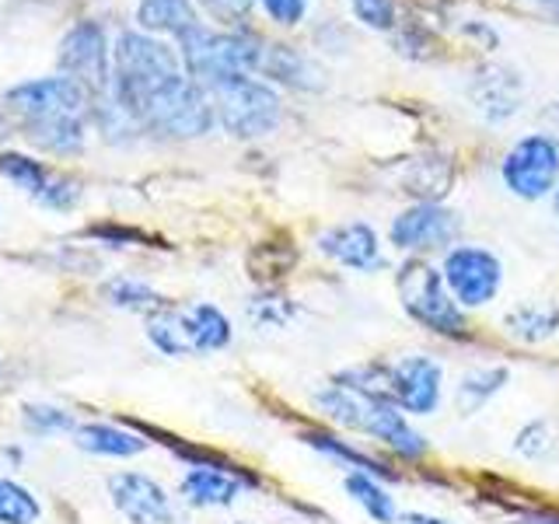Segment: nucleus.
<instances>
[{
  "label": "nucleus",
  "mask_w": 559,
  "mask_h": 524,
  "mask_svg": "<svg viewBox=\"0 0 559 524\" xmlns=\"http://www.w3.org/2000/svg\"><path fill=\"white\" fill-rule=\"evenodd\" d=\"M8 112L35 147L49 154H78L84 147V119L92 112V95L70 78L25 81L4 95Z\"/></svg>",
  "instance_id": "nucleus-1"
},
{
  "label": "nucleus",
  "mask_w": 559,
  "mask_h": 524,
  "mask_svg": "<svg viewBox=\"0 0 559 524\" xmlns=\"http://www.w3.org/2000/svg\"><path fill=\"white\" fill-rule=\"evenodd\" d=\"M314 406H319L332 424H340L343 430L364 433V437H374L378 444H384L406 462H419L430 451L427 437L409 424V416L402 413L389 395L364 392V389H354V384L336 381L314 395Z\"/></svg>",
  "instance_id": "nucleus-2"
},
{
  "label": "nucleus",
  "mask_w": 559,
  "mask_h": 524,
  "mask_svg": "<svg viewBox=\"0 0 559 524\" xmlns=\"http://www.w3.org/2000/svg\"><path fill=\"white\" fill-rule=\"evenodd\" d=\"M179 60L186 74L214 87L231 78H249L252 70L262 67V43L255 35L241 32H210L203 25L179 35Z\"/></svg>",
  "instance_id": "nucleus-3"
},
{
  "label": "nucleus",
  "mask_w": 559,
  "mask_h": 524,
  "mask_svg": "<svg viewBox=\"0 0 559 524\" xmlns=\"http://www.w3.org/2000/svg\"><path fill=\"white\" fill-rule=\"evenodd\" d=\"M147 336L151 343L168 357H189V354H217L231 343V322L227 314L206 301L175 308L165 301L157 311L147 314Z\"/></svg>",
  "instance_id": "nucleus-4"
},
{
  "label": "nucleus",
  "mask_w": 559,
  "mask_h": 524,
  "mask_svg": "<svg viewBox=\"0 0 559 524\" xmlns=\"http://www.w3.org/2000/svg\"><path fill=\"white\" fill-rule=\"evenodd\" d=\"M395 284H399L402 311H406L419 329H427L433 336H444V340H462L468 332L465 311L454 305V297L448 294L441 270L430 266L427 259L413 255L409 262H402Z\"/></svg>",
  "instance_id": "nucleus-5"
},
{
  "label": "nucleus",
  "mask_w": 559,
  "mask_h": 524,
  "mask_svg": "<svg viewBox=\"0 0 559 524\" xmlns=\"http://www.w3.org/2000/svg\"><path fill=\"white\" fill-rule=\"evenodd\" d=\"M133 119L140 122V130L189 140V136H203L214 127V105H210L203 84L182 74L179 81L165 84L162 92L140 102L133 109Z\"/></svg>",
  "instance_id": "nucleus-6"
},
{
  "label": "nucleus",
  "mask_w": 559,
  "mask_h": 524,
  "mask_svg": "<svg viewBox=\"0 0 559 524\" xmlns=\"http://www.w3.org/2000/svg\"><path fill=\"white\" fill-rule=\"evenodd\" d=\"M221 127L238 140H259L280 127V95L255 78H231L210 87Z\"/></svg>",
  "instance_id": "nucleus-7"
},
{
  "label": "nucleus",
  "mask_w": 559,
  "mask_h": 524,
  "mask_svg": "<svg viewBox=\"0 0 559 524\" xmlns=\"http://www.w3.org/2000/svg\"><path fill=\"white\" fill-rule=\"evenodd\" d=\"M444 287L454 297L462 311H476L497 301L503 287V262L497 252L483 249V245H451L441 259Z\"/></svg>",
  "instance_id": "nucleus-8"
},
{
  "label": "nucleus",
  "mask_w": 559,
  "mask_h": 524,
  "mask_svg": "<svg viewBox=\"0 0 559 524\" xmlns=\"http://www.w3.org/2000/svg\"><path fill=\"white\" fill-rule=\"evenodd\" d=\"M500 179L518 200H546L559 186V144L546 133L521 136L503 154Z\"/></svg>",
  "instance_id": "nucleus-9"
},
{
  "label": "nucleus",
  "mask_w": 559,
  "mask_h": 524,
  "mask_svg": "<svg viewBox=\"0 0 559 524\" xmlns=\"http://www.w3.org/2000/svg\"><path fill=\"white\" fill-rule=\"evenodd\" d=\"M384 395L406 416H433L444 398V367L427 354H406L384 364Z\"/></svg>",
  "instance_id": "nucleus-10"
},
{
  "label": "nucleus",
  "mask_w": 559,
  "mask_h": 524,
  "mask_svg": "<svg viewBox=\"0 0 559 524\" xmlns=\"http://www.w3.org/2000/svg\"><path fill=\"white\" fill-rule=\"evenodd\" d=\"M60 70L63 78L78 81L92 98L112 92V67H109V43L98 22H78L60 43Z\"/></svg>",
  "instance_id": "nucleus-11"
},
{
  "label": "nucleus",
  "mask_w": 559,
  "mask_h": 524,
  "mask_svg": "<svg viewBox=\"0 0 559 524\" xmlns=\"http://www.w3.org/2000/svg\"><path fill=\"white\" fill-rule=\"evenodd\" d=\"M454 235H459V217H454L448 206L427 203V200L406 206L389 227V241L395 249L409 252L416 259L427 252H437V249L448 252L454 245Z\"/></svg>",
  "instance_id": "nucleus-12"
},
{
  "label": "nucleus",
  "mask_w": 559,
  "mask_h": 524,
  "mask_svg": "<svg viewBox=\"0 0 559 524\" xmlns=\"http://www.w3.org/2000/svg\"><path fill=\"white\" fill-rule=\"evenodd\" d=\"M109 497L130 524H175L168 489L144 472H116L109 476Z\"/></svg>",
  "instance_id": "nucleus-13"
},
{
  "label": "nucleus",
  "mask_w": 559,
  "mask_h": 524,
  "mask_svg": "<svg viewBox=\"0 0 559 524\" xmlns=\"http://www.w3.org/2000/svg\"><path fill=\"white\" fill-rule=\"evenodd\" d=\"M319 252L329 255L332 262H340L346 270H357V273H378L384 266L381 241L374 235V227L360 224V221L336 224V227H329V231H322Z\"/></svg>",
  "instance_id": "nucleus-14"
},
{
  "label": "nucleus",
  "mask_w": 559,
  "mask_h": 524,
  "mask_svg": "<svg viewBox=\"0 0 559 524\" xmlns=\"http://www.w3.org/2000/svg\"><path fill=\"white\" fill-rule=\"evenodd\" d=\"M241 489L245 483L235 465H192L182 476V497L192 507H231Z\"/></svg>",
  "instance_id": "nucleus-15"
},
{
  "label": "nucleus",
  "mask_w": 559,
  "mask_h": 524,
  "mask_svg": "<svg viewBox=\"0 0 559 524\" xmlns=\"http://www.w3.org/2000/svg\"><path fill=\"white\" fill-rule=\"evenodd\" d=\"M74 444L87 454H105V458H133V454L147 451L144 437L116 424H84L74 430Z\"/></svg>",
  "instance_id": "nucleus-16"
},
{
  "label": "nucleus",
  "mask_w": 559,
  "mask_h": 524,
  "mask_svg": "<svg viewBox=\"0 0 559 524\" xmlns=\"http://www.w3.org/2000/svg\"><path fill=\"white\" fill-rule=\"evenodd\" d=\"M472 98H476V105L489 119H507L518 109L521 84H518V78L511 74V70L486 67V70H479L476 87H472Z\"/></svg>",
  "instance_id": "nucleus-17"
},
{
  "label": "nucleus",
  "mask_w": 559,
  "mask_h": 524,
  "mask_svg": "<svg viewBox=\"0 0 559 524\" xmlns=\"http://www.w3.org/2000/svg\"><path fill=\"white\" fill-rule=\"evenodd\" d=\"M343 486H346L349 500H354L374 524H399L395 497L381 486L378 476H371V472H346Z\"/></svg>",
  "instance_id": "nucleus-18"
},
{
  "label": "nucleus",
  "mask_w": 559,
  "mask_h": 524,
  "mask_svg": "<svg viewBox=\"0 0 559 524\" xmlns=\"http://www.w3.org/2000/svg\"><path fill=\"white\" fill-rule=\"evenodd\" d=\"M507 336H514L521 343H546L556 336L559 329V308L556 305H542V301H528L507 311L503 319Z\"/></svg>",
  "instance_id": "nucleus-19"
},
{
  "label": "nucleus",
  "mask_w": 559,
  "mask_h": 524,
  "mask_svg": "<svg viewBox=\"0 0 559 524\" xmlns=\"http://www.w3.org/2000/svg\"><path fill=\"white\" fill-rule=\"evenodd\" d=\"M136 22L147 32H171L175 39L200 25L192 0H140Z\"/></svg>",
  "instance_id": "nucleus-20"
},
{
  "label": "nucleus",
  "mask_w": 559,
  "mask_h": 524,
  "mask_svg": "<svg viewBox=\"0 0 559 524\" xmlns=\"http://www.w3.org/2000/svg\"><path fill=\"white\" fill-rule=\"evenodd\" d=\"M507 378H511V371H507L503 364L497 367H472L468 374H462L459 381V392H454V406H459V416H476L489 398H493Z\"/></svg>",
  "instance_id": "nucleus-21"
},
{
  "label": "nucleus",
  "mask_w": 559,
  "mask_h": 524,
  "mask_svg": "<svg viewBox=\"0 0 559 524\" xmlns=\"http://www.w3.org/2000/svg\"><path fill=\"white\" fill-rule=\"evenodd\" d=\"M102 297L109 301L112 308H122V311H157L165 305V297L157 294L154 287H147L144 279H133V276H112L109 284L102 287Z\"/></svg>",
  "instance_id": "nucleus-22"
},
{
  "label": "nucleus",
  "mask_w": 559,
  "mask_h": 524,
  "mask_svg": "<svg viewBox=\"0 0 559 524\" xmlns=\"http://www.w3.org/2000/svg\"><path fill=\"white\" fill-rule=\"evenodd\" d=\"M305 444H311L314 451H322V454H329V458H336V462H346L349 465V472H371V476H384V465L381 462H374L371 454H364V451H357L349 441H343V437H336V433H322V430H311V433H305Z\"/></svg>",
  "instance_id": "nucleus-23"
},
{
  "label": "nucleus",
  "mask_w": 559,
  "mask_h": 524,
  "mask_svg": "<svg viewBox=\"0 0 559 524\" xmlns=\"http://www.w3.org/2000/svg\"><path fill=\"white\" fill-rule=\"evenodd\" d=\"M43 517V503L14 479H0V524H35Z\"/></svg>",
  "instance_id": "nucleus-24"
},
{
  "label": "nucleus",
  "mask_w": 559,
  "mask_h": 524,
  "mask_svg": "<svg viewBox=\"0 0 559 524\" xmlns=\"http://www.w3.org/2000/svg\"><path fill=\"white\" fill-rule=\"evenodd\" d=\"M259 70H266L270 78L297 84V87H314V84H319V81H314V74H311V67L301 57H297L294 49H284V46L262 49V67Z\"/></svg>",
  "instance_id": "nucleus-25"
},
{
  "label": "nucleus",
  "mask_w": 559,
  "mask_h": 524,
  "mask_svg": "<svg viewBox=\"0 0 559 524\" xmlns=\"http://www.w3.org/2000/svg\"><path fill=\"white\" fill-rule=\"evenodd\" d=\"M0 175H4L8 182H14L17 189L32 192V196H43L46 186H49V175L46 168L35 162V157H25V154H0Z\"/></svg>",
  "instance_id": "nucleus-26"
},
{
  "label": "nucleus",
  "mask_w": 559,
  "mask_h": 524,
  "mask_svg": "<svg viewBox=\"0 0 559 524\" xmlns=\"http://www.w3.org/2000/svg\"><path fill=\"white\" fill-rule=\"evenodd\" d=\"M22 424H25V430L35 433V437L78 430L74 413H67V409H60V406H46V402H39V406H25V409H22Z\"/></svg>",
  "instance_id": "nucleus-27"
},
{
  "label": "nucleus",
  "mask_w": 559,
  "mask_h": 524,
  "mask_svg": "<svg viewBox=\"0 0 559 524\" xmlns=\"http://www.w3.org/2000/svg\"><path fill=\"white\" fill-rule=\"evenodd\" d=\"M552 448V427H549V419H528L518 437H514V451L521 454V458H546Z\"/></svg>",
  "instance_id": "nucleus-28"
},
{
  "label": "nucleus",
  "mask_w": 559,
  "mask_h": 524,
  "mask_svg": "<svg viewBox=\"0 0 559 524\" xmlns=\"http://www.w3.org/2000/svg\"><path fill=\"white\" fill-rule=\"evenodd\" d=\"M354 14L367 28H392L395 25V0H349Z\"/></svg>",
  "instance_id": "nucleus-29"
},
{
  "label": "nucleus",
  "mask_w": 559,
  "mask_h": 524,
  "mask_svg": "<svg viewBox=\"0 0 559 524\" xmlns=\"http://www.w3.org/2000/svg\"><path fill=\"white\" fill-rule=\"evenodd\" d=\"M311 0H262V8L273 17L276 25H297L305 17Z\"/></svg>",
  "instance_id": "nucleus-30"
},
{
  "label": "nucleus",
  "mask_w": 559,
  "mask_h": 524,
  "mask_svg": "<svg viewBox=\"0 0 559 524\" xmlns=\"http://www.w3.org/2000/svg\"><path fill=\"white\" fill-rule=\"evenodd\" d=\"M200 4L206 14H214L217 22H227V25L241 22V17L252 11V0H200Z\"/></svg>",
  "instance_id": "nucleus-31"
},
{
  "label": "nucleus",
  "mask_w": 559,
  "mask_h": 524,
  "mask_svg": "<svg viewBox=\"0 0 559 524\" xmlns=\"http://www.w3.org/2000/svg\"><path fill=\"white\" fill-rule=\"evenodd\" d=\"M78 196H81V189H78V182H70V179H63V182H49L46 186V192H43V203L46 206H52V210H70L78 203Z\"/></svg>",
  "instance_id": "nucleus-32"
},
{
  "label": "nucleus",
  "mask_w": 559,
  "mask_h": 524,
  "mask_svg": "<svg viewBox=\"0 0 559 524\" xmlns=\"http://www.w3.org/2000/svg\"><path fill=\"white\" fill-rule=\"evenodd\" d=\"M399 524H454V521L437 517V514H424V511H413V514H399Z\"/></svg>",
  "instance_id": "nucleus-33"
},
{
  "label": "nucleus",
  "mask_w": 559,
  "mask_h": 524,
  "mask_svg": "<svg viewBox=\"0 0 559 524\" xmlns=\"http://www.w3.org/2000/svg\"><path fill=\"white\" fill-rule=\"evenodd\" d=\"M552 210H556V217H559V186H556V192H552Z\"/></svg>",
  "instance_id": "nucleus-34"
},
{
  "label": "nucleus",
  "mask_w": 559,
  "mask_h": 524,
  "mask_svg": "<svg viewBox=\"0 0 559 524\" xmlns=\"http://www.w3.org/2000/svg\"><path fill=\"white\" fill-rule=\"evenodd\" d=\"M546 4H552V8H559V0H546Z\"/></svg>",
  "instance_id": "nucleus-35"
},
{
  "label": "nucleus",
  "mask_w": 559,
  "mask_h": 524,
  "mask_svg": "<svg viewBox=\"0 0 559 524\" xmlns=\"http://www.w3.org/2000/svg\"><path fill=\"white\" fill-rule=\"evenodd\" d=\"M235 524H249V521H235Z\"/></svg>",
  "instance_id": "nucleus-36"
}]
</instances>
